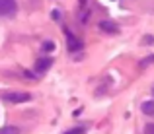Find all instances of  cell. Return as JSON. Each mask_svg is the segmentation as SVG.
Segmentation results:
<instances>
[{
  "label": "cell",
  "mask_w": 154,
  "mask_h": 134,
  "mask_svg": "<svg viewBox=\"0 0 154 134\" xmlns=\"http://www.w3.org/2000/svg\"><path fill=\"white\" fill-rule=\"evenodd\" d=\"M4 99L8 103H23V101H29L31 95L26 91H10V93H4Z\"/></svg>",
  "instance_id": "6da1fadb"
},
{
  "label": "cell",
  "mask_w": 154,
  "mask_h": 134,
  "mask_svg": "<svg viewBox=\"0 0 154 134\" xmlns=\"http://www.w3.org/2000/svg\"><path fill=\"white\" fill-rule=\"evenodd\" d=\"M18 10L16 0H0V16H14Z\"/></svg>",
  "instance_id": "7a4b0ae2"
},
{
  "label": "cell",
  "mask_w": 154,
  "mask_h": 134,
  "mask_svg": "<svg viewBox=\"0 0 154 134\" xmlns=\"http://www.w3.org/2000/svg\"><path fill=\"white\" fill-rule=\"evenodd\" d=\"M51 64H53V58L43 56V58H39L37 64H35V72H37V74H43V72H47L51 68Z\"/></svg>",
  "instance_id": "3957f363"
},
{
  "label": "cell",
  "mask_w": 154,
  "mask_h": 134,
  "mask_svg": "<svg viewBox=\"0 0 154 134\" xmlns=\"http://www.w3.org/2000/svg\"><path fill=\"white\" fill-rule=\"evenodd\" d=\"M66 41H68V51H70V52L80 51V49H82V43H80V39L74 37V35H72L68 29H66Z\"/></svg>",
  "instance_id": "277c9868"
},
{
  "label": "cell",
  "mask_w": 154,
  "mask_h": 134,
  "mask_svg": "<svg viewBox=\"0 0 154 134\" xmlns=\"http://www.w3.org/2000/svg\"><path fill=\"white\" fill-rule=\"evenodd\" d=\"M100 29L105 31V33H117V25L113 22H100Z\"/></svg>",
  "instance_id": "5b68a950"
},
{
  "label": "cell",
  "mask_w": 154,
  "mask_h": 134,
  "mask_svg": "<svg viewBox=\"0 0 154 134\" xmlns=\"http://www.w3.org/2000/svg\"><path fill=\"white\" fill-rule=\"evenodd\" d=\"M140 109H143L144 115H148V117L154 119V101H144V103L140 105Z\"/></svg>",
  "instance_id": "8992f818"
},
{
  "label": "cell",
  "mask_w": 154,
  "mask_h": 134,
  "mask_svg": "<svg viewBox=\"0 0 154 134\" xmlns=\"http://www.w3.org/2000/svg\"><path fill=\"white\" fill-rule=\"evenodd\" d=\"M0 134H20V130L16 127H2L0 128Z\"/></svg>",
  "instance_id": "52a82bcc"
},
{
  "label": "cell",
  "mask_w": 154,
  "mask_h": 134,
  "mask_svg": "<svg viewBox=\"0 0 154 134\" xmlns=\"http://www.w3.org/2000/svg\"><path fill=\"white\" fill-rule=\"evenodd\" d=\"M144 134H154V123H148L144 127Z\"/></svg>",
  "instance_id": "ba28073f"
},
{
  "label": "cell",
  "mask_w": 154,
  "mask_h": 134,
  "mask_svg": "<svg viewBox=\"0 0 154 134\" xmlns=\"http://www.w3.org/2000/svg\"><path fill=\"white\" fill-rule=\"evenodd\" d=\"M64 134H84V128L78 127V128H72V130H68V132H64Z\"/></svg>",
  "instance_id": "9c48e42d"
},
{
  "label": "cell",
  "mask_w": 154,
  "mask_h": 134,
  "mask_svg": "<svg viewBox=\"0 0 154 134\" xmlns=\"http://www.w3.org/2000/svg\"><path fill=\"white\" fill-rule=\"evenodd\" d=\"M150 62H154V56H146V58H144L143 62H140V68H144L146 64H150Z\"/></svg>",
  "instance_id": "30bf717a"
},
{
  "label": "cell",
  "mask_w": 154,
  "mask_h": 134,
  "mask_svg": "<svg viewBox=\"0 0 154 134\" xmlns=\"http://www.w3.org/2000/svg\"><path fill=\"white\" fill-rule=\"evenodd\" d=\"M53 49H55V43L53 41H47L45 45H43V51H53Z\"/></svg>",
  "instance_id": "8fae6325"
},
{
  "label": "cell",
  "mask_w": 154,
  "mask_h": 134,
  "mask_svg": "<svg viewBox=\"0 0 154 134\" xmlns=\"http://www.w3.org/2000/svg\"><path fill=\"white\" fill-rule=\"evenodd\" d=\"M143 41H144V45H152V41H154V37H152V35H146V37H144Z\"/></svg>",
  "instance_id": "7c38bea8"
},
{
  "label": "cell",
  "mask_w": 154,
  "mask_h": 134,
  "mask_svg": "<svg viewBox=\"0 0 154 134\" xmlns=\"http://www.w3.org/2000/svg\"><path fill=\"white\" fill-rule=\"evenodd\" d=\"M53 18H55V19L60 18V16H59V10H53Z\"/></svg>",
  "instance_id": "4fadbf2b"
},
{
  "label": "cell",
  "mask_w": 154,
  "mask_h": 134,
  "mask_svg": "<svg viewBox=\"0 0 154 134\" xmlns=\"http://www.w3.org/2000/svg\"><path fill=\"white\" fill-rule=\"evenodd\" d=\"M152 93H154V88H152Z\"/></svg>",
  "instance_id": "5bb4252c"
}]
</instances>
